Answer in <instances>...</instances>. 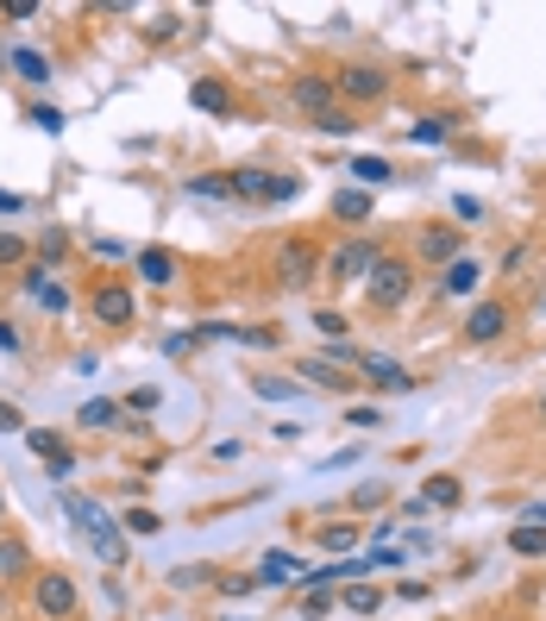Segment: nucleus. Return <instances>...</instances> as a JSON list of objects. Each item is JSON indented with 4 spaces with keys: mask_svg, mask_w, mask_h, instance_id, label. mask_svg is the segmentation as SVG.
Segmentation results:
<instances>
[{
    "mask_svg": "<svg viewBox=\"0 0 546 621\" xmlns=\"http://www.w3.org/2000/svg\"><path fill=\"white\" fill-rule=\"evenodd\" d=\"M63 515L82 527V540L95 546L101 565H126V527H119L95 496H76V490H70V496H63Z\"/></svg>",
    "mask_w": 546,
    "mask_h": 621,
    "instance_id": "1",
    "label": "nucleus"
},
{
    "mask_svg": "<svg viewBox=\"0 0 546 621\" xmlns=\"http://www.w3.org/2000/svg\"><path fill=\"white\" fill-rule=\"evenodd\" d=\"M365 290V308L371 314H402L414 295V264L409 257H377V271L358 283Z\"/></svg>",
    "mask_w": 546,
    "mask_h": 621,
    "instance_id": "2",
    "label": "nucleus"
},
{
    "mask_svg": "<svg viewBox=\"0 0 546 621\" xmlns=\"http://www.w3.org/2000/svg\"><path fill=\"white\" fill-rule=\"evenodd\" d=\"M377 257H384L377 239H339L333 252H321V276H327L333 290H351V283H365L377 271Z\"/></svg>",
    "mask_w": 546,
    "mask_h": 621,
    "instance_id": "3",
    "label": "nucleus"
},
{
    "mask_svg": "<svg viewBox=\"0 0 546 621\" xmlns=\"http://www.w3.org/2000/svg\"><path fill=\"white\" fill-rule=\"evenodd\" d=\"M32 609H39L44 621H76L82 615V583L70 578V571H32Z\"/></svg>",
    "mask_w": 546,
    "mask_h": 621,
    "instance_id": "4",
    "label": "nucleus"
},
{
    "mask_svg": "<svg viewBox=\"0 0 546 621\" xmlns=\"http://www.w3.org/2000/svg\"><path fill=\"white\" fill-rule=\"evenodd\" d=\"M314 276H321V245H314V239H276V252H271L276 290H302Z\"/></svg>",
    "mask_w": 546,
    "mask_h": 621,
    "instance_id": "5",
    "label": "nucleus"
},
{
    "mask_svg": "<svg viewBox=\"0 0 546 621\" xmlns=\"http://www.w3.org/2000/svg\"><path fill=\"white\" fill-rule=\"evenodd\" d=\"M414 264H433V271H447L452 257H465V227H452V220H421L409 239Z\"/></svg>",
    "mask_w": 546,
    "mask_h": 621,
    "instance_id": "6",
    "label": "nucleus"
},
{
    "mask_svg": "<svg viewBox=\"0 0 546 621\" xmlns=\"http://www.w3.org/2000/svg\"><path fill=\"white\" fill-rule=\"evenodd\" d=\"M333 95H339V107L351 101V114H358V107L390 95V70H377V63H339L333 70Z\"/></svg>",
    "mask_w": 546,
    "mask_h": 621,
    "instance_id": "7",
    "label": "nucleus"
},
{
    "mask_svg": "<svg viewBox=\"0 0 546 621\" xmlns=\"http://www.w3.org/2000/svg\"><path fill=\"white\" fill-rule=\"evenodd\" d=\"M88 314H95V327H114L119 333V327H133V320H138V295L107 276V283H95V295H88Z\"/></svg>",
    "mask_w": 546,
    "mask_h": 621,
    "instance_id": "8",
    "label": "nucleus"
},
{
    "mask_svg": "<svg viewBox=\"0 0 546 621\" xmlns=\"http://www.w3.org/2000/svg\"><path fill=\"white\" fill-rule=\"evenodd\" d=\"M358 383H371L377 396H409L414 377L409 365H396L390 351H358Z\"/></svg>",
    "mask_w": 546,
    "mask_h": 621,
    "instance_id": "9",
    "label": "nucleus"
},
{
    "mask_svg": "<svg viewBox=\"0 0 546 621\" xmlns=\"http://www.w3.org/2000/svg\"><path fill=\"white\" fill-rule=\"evenodd\" d=\"M25 446H32V459H39L51 477H76V452H70V440H63L57 428H25Z\"/></svg>",
    "mask_w": 546,
    "mask_h": 621,
    "instance_id": "10",
    "label": "nucleus"
},
{
    "mask_svg": "<svg viewBox=\"0 0 546 621\" xmlns=\"http://www.w3.org/2000/svg\"><path fill=\"white\" fill-rule=\"evenodd\" d=\"M508 327H515V308L490 295V302H477V308L465 314V346H496Z\"/></svg>",
    "mask_w": 546,
    "mask_h": 621,
    "instance_id": "11",
    "label": "nucleus"
},
{
    "mask_svg": "<svg viewBox=\"0 0 546 621\" xmlns=\"http://www.w3.org/2000/svg\"><path fill=\"white\" fill-rule=\"evenodd\" d=\"M20 290L32 295L44 314H70V290L57 283V271H51V264H25V271H20Z\"/></svg>",
    "mask_w": 546,
    "mask_h": 621,
    "instance_id": "12",
    "label": "nucleus"
},
{
    "mask_svg": "<svg viewBox=\"0 0 546 621\" xmlns=\"http://www.w3.org/2000/svg\"><path fill=\"white\" fill-rule=\"evenodd\" d=\"M477 283H484V264H477V257H452L447 271L433 276V290L447 295V302H471V295H477Z\"/></svg>",
    "mask_w": 546,
    "mask_h": 621,
    "instance_id": "13",
    "label": "nucleus"
},
{
    "mask_svg": "<svg viewBox=\"0 0 546 621\" xmlns=\"http://www.w3.org/2000/svg\"><path fill=\"white\" fill-rule=\"evenodd\" d=\"M290 101L302 107L308 119H321V114H333L339 107V95H333V76H295L290 82Z\"/></svg>",
    "mask_w": 546,
    "mask_h": 621,
    "instance_id": "14",
    "label": "nucleus"
},
{
    "mask_svg": "<svg viewBox=\"0 0 546 621\" xmlns=\"http://www.w3.org/2000/svg\"><path fill=\"white\" fill-rule=\"evenodd\" d=\"M295 377L314 383V389H327V396H351V389H358V370H339V365H327V358H302Z\"/></svg>",
    "mask_w": 546,
    "mask_h": 621,
    "instance_id": "15",
    "label": "nucleus"
},
{
    "mask_svg": "<svg viewBox=\"0 0 546 621\" xmlns=\"http://www.w3.org/2000/svg\"><path fill=\"white\" fill-rule=\"evenodd\" d=\"M314 546H321L327 559H351V552L365 546V527L358 522H321L314 527Z\"/></svg>",
    "mask_w": 546,
    "mask_h": 621,
    "instance_id": "16",
    "label": "nucleus"
},
{
    "mask_svg": "<svg viewBox=\"0 0 546 621\" xmlns=\"http://www.w3.org/2000/svg\"><path fill=\"white\" fill-rule=\"evenodd\" d=\"M133 271L145 276L151 290H170L176 276H182V264H176V252H170V245H145V252L133 257Z\"/></svg>",
    "mask_w": 546,
    "mask_h": 621,
    "instance_id": "17",
    "label": "nucleus"
},
{
    "mask_svg": "<svg viewBox=\"0 0 546 621\" xmlns=\"http://www.w3.org/2000/svg\"><path fill=\"white\" fill-rule=\"evenodd\" d=\"M302 571H308V565L295 559V552H264V559L252 565V578L264 583V590H283V583H302Z\"/></svg>",
    "mask_w": 546,
    "mask_h": 621,
    "instance_id": "18",
    "label": "nucleus"
},
{
    "mask_svg": "<svg viewBox=\"0 0 546 621\" xmlns=\"http://www.w3.org/2000/svg\"><path fill=\"white\" fill-rule=\"evenodd\" d=\"M32 546L20 540V534H0V583H32Z\"/></svg>",
    "mask_w": 546,
    "mask_h": 621,
    "instance_id": "19",
    "label": "nucleus"
},
{
    "mask_svg": "<svg viewBox=\"0 0 546 621\" xmlns=\"http://www.w3.org/2000/svg\"><path fill=\"white\" fill-rule=\"evenodd\" d=\"M271 176H276V170L239 164V170H227V189H233V201H264V194H271Z\"/></svg>",
    "mask_w": 546,
    "mask_h": 621,
    "instance_id": "20",
    "label": "nucleus"
},
{
    "mask_svg": "<svg viewBox=\"0 0 546 621\" xmlns=\"http://www.w3.org/2000/svg\"><path fill=\"white\" fill-rule=\"evenodd\" d=\"M503 540H508V552H515V559H546V527H540V522H527V515L508 527Z\"/></svg>",
    "mask_w": 546,
    "mask_h": 621,
    "instance_id": "21",
    "label": "nucleus"
},
{
    "mask_svg": "<svg viewBox=\"0 0 546 621\" xmlns=\"http://www.w3.org/2000/svg\"><path fill=\"white\" fill-rule=\"evenodd\" d=\"M189 101H196L201 114H233V95H227V82L220 76H196L189 82Z\"/></svg>",
    "mask_w": 546,
    "mask_h": 621,
    "instance_id": "22",
    "label": "nucleus"
},
{
    "mask_svg": "<svg viewBox=\"0 0 546 621\" xmlns=\"http://www.w3.org/2000/svg\"><path fill=\"white\" fill-rule=\"evenodd\" d=\"M421 503H428V508H459V503H465V484H459L452 471H433L428 484H421Z\"/></svg>",
    "mask_w": 546,
    "mask_h": 621,
    "instance_id": "23",
    "label": "nucleus"
},
{
    "mask_svg": "<svg viewBox=\"0 0 546 621\" xmlns=\"http://www.w3.org/2000/svg\"><path fill=\"white\" fill-rule=\"evenodd\" d=\"M126 414H119V402H107V396H95V402H82L76 408V428H88V433H114Z\"/></svg>",
    "mask_w": 546,
    "mask_h": 621,
    "instance_id": "24",
    "label": "nucleus"
},
{
    "mask_svg": "<svg viewBox=\"0 0 546 621\" xmlns=\"http://www.w3.org/2000/svg\"><path fill=\"white\" fill-rule=\"evenodd\" d=\"M351 189H384V182H396L390 157H351Z\"/></svg>",
    "mask_w": 546,
    "mask_h": 621,
    "instance_id": "25",
    "label": "nucleus"
},
{
    "mask_svg": "<svg viewBox=\"0 0 546 621\" xmlns=\"http://www.w3.org/2000/svg\"><path fill=\"white\" fill-rule=\"evenodd\" d=\"M447 138H452V114H428L409 126V145H421V151H440Z\"/></svg>",
    "mask_w": 546,
    "mask_h": 621,
    "instance_id": "26",
    "label": "nucleus"
},
{
    "mask_svg": "<svg viewBox=\"0 0 546 621\" xmlns=\"http://www.w3.org/2000/svg\"><path fill=\"white\" fill-rule=\"evenodd\" d=\"M339 609H351V615H377V609H384V590H377V583H346V590H339Z\"/></svg>",
    "mask_w": 546,
    "mask_h": 621,
    "instance_id": "27",
    "label": "nucleus"
},
{
    "mask_svg": "<svg viewBox=\"0 0 546 621\" xmlns=\"http://www.w3.org/2000/svg\"><path fill=\"white\" fill-rule=\"evenodd\" d=\"M7 63H13V70H20V82H32V88H44V82H51V57H44V51H7Z\"/></svg>",
    "mask_w": 546,
    "mask_h": 621,
    "instance_id": "28",
    "label": "nucleus"
},
{
    "mask_svg": "<svg viewBox=\"0 0 546 621\" xmlns=\"http://www.w3.org/2000/svg\"><path fill=\"white\" fill-rule=\"evenodd\" d=\"M333 220H371V189H339L333 194Z\"/></svg>",
    "mask_w": 546,
    "mask_h": 621,
    "instance_id": "29",
    "label": "nucleus"
},
{
    "mask_svg": "<svg viewBox=\"0 0 546 621\" xmlns=\"http://www.w3.org/2000/svg\"><path fill=\"white\" fill-rule=\"evenodd\" d=\"M252 396H264V402H302V383L295 377H252Z\"/></svg>",
    "mask_w": 546,
    "mask_h": 621,
    "instance_id": "30",
    "label": "nucleus"
},
{
    "mask_svg": "<svg viewBox=\"0 0 546 621\" xmlns=\"http://www.w3.org/2000/svg\"><path fill=\"white\" fill-rule=\"evenodd\" d=\"M314 133H321V138H351V133H358V114H351V107H333V114L314 119Z\"/></svg>",
    "mask_w": 546,
    "mask_h": 621,
    "instance_id": "31",
    "label": "nucleus"
},
{
    "mask_svg": "<svg viewBox=\"0 0 546 621\" xmlns=\"http://www.w3.org/2000/svg\"><path fill=\"white\" fill-rule=\"evenodd\" d=\"M182 189L196 194V201H233V189H227V176H189Z\"/></svg>",
    "mask_w": 546,
    "mask_h": 621,
    "instance_id": "32",
    "label": "nucleus"
},
{
    "mask_svg": "<svg viewBox=\"0 0 546 621\" xmlns=\"http://www.w3.org/2000/svg\"><path fill=\"white\" fill-rule=\"evenodd\" d=\"M295 194H302V176H283V170H276V176H271V194H264V201H271V208H290Z\"/></svg>",
    "mask_w": 546,
    "mask_h": 621,
    "instance_id": "33",
    "label": "nucleus"
},
{
    "mask_svg": "<svg viewBox=\"0 0 546 621\" xmlns=\"http://www.w3.org/2000/svg\"><path fill=\"white\" fill-rule=\"evenodd\" d=\"M119 527H126V534H145V540H151L157 527H164V515H157V508H126V522H119Z\"/></svg>",
    "mask_w": 546,
    "mask_h": 621,
    "instance_id": "34",
    "label": "nucleus"
},
{
    "mask_svg": "<svg viewBox=\"0 0 546 621\" xmlns=\"http://www.w3.org/2000/svg\"><path fill=\"white\" fill-rule=\"evenodd\" d=\"M339 602V590H302V621H321Z\"/></svg>",
    "mask_w": 546,
    "mask_h": 621,
    "instance_id": "35",
    "label": "nucleus"
},
{
    "mask_svg": "<svg viewBox=\"0 0 546 621\" xmlns=\"http://www.w3.org/2000/svg\"><path fill=\"white\" fill-rule=\"evenodd\" d=\"M119 414H133V421H138V414H157V389H151V383H138L133 396L119 402Z\"/></svg>",
    "mask_w": 546,
    "mask_h": 621,
    "instance_id": "36",
    "label": "nucleus"
},
{
    "mask_svg": "<svg viewBox=\"0 0 546 621\" xmlns=\"http://www.w3.org/2000/svg\"><path fill=\"white\" fill-rule=\"evenodd\" d=\"M214 578H220L214 565H182V571H170L176 590H196V583H214Z\"/></svg>",
    "mask_w": 546,
    "mask_h": 621,
    "instance_id": "37",
    "label": "nucleus"
},
{
    "mask_svg": "<svg viewBox=\"0 0 546 621\" xmlns=\"http://www.w3.org/2000/svg\"><path fill=\"white\" fill-rule=\"evenodd\" d=\"M314 327L327 333V339H351V320L339 308H321V314H314Z\"/></svg>",
    "mask_w": 546,
    "mask_h": 621,
    "instance_id": "38",
    "label": "nucleus"
},
{
    "mask_svg": "<svg viewBox=\"0 0 546 621\" xmlns=\"http://www.w3.org/2000/svg\"><path fill=\"white\" fill-rule=\"evenodd\" d=\"M220 590H227V597H258L264 583H258L252 571H233V578H220Z\"/></svg>",
    "mask_w": 546,
    "mask_h": 621,
    "instance_id": "39",
    "label": "nucleus"
},
{
    "mask_svg": "<svg viewBox=\"0 0 546 621\" xmlns=\"http://www.w3.org/2000/svg\"><path fill=\"white\" fill-rule=\"evenodd\" d=\"M25 119H32L39 133H63V107H25Z\"/></svg>",
    "mask_w": 546,
    "mask_h": 621,
    "instance_id": "40",
    "label": "nucleus"
},
{
    "mask_svg": "<svg viewBox=\"0 0 546 621\" xmlns=\"http://www.w3.org/2000/svg\"><path fill=\"white\" fill-rule=\"evenodd\" d=\"M377 503H390V490H384V484H365L358 496H351V515H365V508H377Z\"/></svg>",
    "mask_w": 546,
    "mask_h": 621,
    "instance_id": "41",
    "label": "nucleus"
},
{
    "mask_svg": "<svg viewBox=\"0 0 546 621\" xmlns=\"http://www.w3.org/2000/svg\"><path fill=\"white\" fill-rule=\"evenodd\" d=\"M196 346H201V339H196V327H189V333H170V339H164V358H189Z\"/></svg>",
    "mask_w": 546,
    "mask_h": 621,
    "instance_id": "42",
    "label": "nucleus"
},
{
    "mask_svg": "<svg viewBox=\"0 0 546 621\" xmlns=\"http://www.w3.org/2000/svg\"><path fill=\"white\" fill-rule=\"evenodd\" d=\"M0 264H25V239L0 227Z\"/></svg>",
    "mask_w": 546,
    "mask_h": 621,
    "instance_id": "43",
    "label": "nucleus"
},
{
    "mask_svg": "<svg viewBox=\"0 0 546 621\" xmlns=\"http://www.w3.org/2000/svg\"><path fill=\"white\" fill-rule=\"evenodd\" d=\"M346 421H351V428H384V408H377V402H358Z\"/></svg>",
    "mask_w": 546,
    "mask_h": 621,
    "instance_id": "44",
    "label": "nucleus"
},
{
    "mask_svg": "<svg viewBox=\"0 0 546 621\" xmlns=\"http://www.w3.org/2000/svg\"><path fill=\"white\" fill-rule=\"evenodd\" d=\"M63 245H70V239H63L57 227H51V233L39 239V257H51V264H57V257H63Z\"/></svg>",
    "mask_w": 546,
    "mask_h": 621,
    "instance_id": "45",
    "label": "nucleus"
},
{
    "mask_svg": "<svg viewBox=\"0 0 546 621\" xmlns=\"http://www.w3.org/2000/svg\"><path fill=\"white\" fill-rule=\"evenodd\" d=\"M452 214H459V220H484V201H477V194H459V201H452Z\"/></svg>",
    "mask_w": 546,
    "mask_h": 621,
    "instance_id": "46",
    "label": "nucleus"
},
{
    "mask_svg": "<svg viewBox=\"0 0 546 621\" xmlns=\"http://www.w3.org/2000/svg\"><path fill=\"white\" fill-rule=\"evenodd\" d=\"M0 433H25V414L13 402H0Z\"/></svg>",
    "mask_w": 546,
    "mask_h": 621,
    "instance_id": "47",
    "label": "nucleus"
},
{
    "mask_svg": "<svg viewBox=\"0 0 546 621\" xmlns=\"http://www.w3.org/2000/svg\"><path fill=\"white\" fill-rule=\"evenodd\" d=\"M0 13H7V20H39V0H7Z\"/></svg>",
    "mask_w": 546,
    "mask_h": 621,
    "instance_id": "48",
    "label": "nucleus"
},
{
    "mask_svg": "<svg viewBox=\"0 0 546 621\" xmlns=\"http://www.w3.org/2000/svg\"><path fill=\"white\" fill-rule=\"evenodd\" d=\"M145 39H176V13H157V20L145 25Z\"/></svg>",
    "mask_w": 546,
    "mask_h": 621,
    "instance_id": "49",
    "label": "nucleus"
},
{
    "mask_svg": "<svg viewBox=\"0 0 546 621\" xmlns=\"http://www.w3.org/2000/svg\"><path fill=\"white\" fill-rule=\"evenodd\" d=\"M396 597H402V602H428L433 583H396Z\"/></svg>",
    "mask_w": 546,
    "mask_h": 621,
    "instance_id": "50",
    "label": "nucleus"
},
{
    "mask_svg": "<svg viewBox=\"0 0 546 621\" xmlns=\"http://www.w3.org/2000/svg\"><path fill=\"white\" fill-rule=\"evenodd\" d=\"M0 351H25V339H20V327H13V320H0Z\"/></svg>",
    "mask_w": 546,
    "mask_h": 621,
    "instance_id": "51",
    "label": "nucleus"
},
{
    "mask_svg": "<svg viewBox=\"0 0 546 621\" xmlns=\"http://www.w3.org/2000/svg\"><path fill=\"white\" fill-rule=\"evenodd\" d=\"M88 252H95V257H126V245H119V239H95Z\"/></svg>",
    "mask_w": 546,
    "mask_h": 621,
    "instance_id": "52",
    "label": "nucleus"
},
{
    "mask_svg": "<svg viewBox=\"0 0 546 621\" xmlns=\"http://www.w3.org/2000/svg\"><path fill=\"white\" fill-rule=\"evenodd\" d=\"M0 214H25V194H13V189H0Z\"/></svg>",
    "mask_w": 546,
    "mask_h": 621,
    "instance_id": "53",
    "label": "nucleus"
},
{
    "mask_svg": "<svg viewBox=\"0 0 546 621\" xmlns=\"http://www.w3.org/2000/svg\"><path fill=\"white\" fill-rule=\"evenodd\" d=\"M527 522H540V527H546V503H534V508H527Z\"/></svg>",
    "mask_w": 546,
    "mask_h": 621,
    "instance_id": "54",
    "label": "nucleus"
},
{
    "mask_svg": "<svg viewBox=\"0 0 546 621\" xmlns=\"http://www.w3.org/2000/svg\"><path fill=\"white\" fill-rule=\"evenodd\" d=\"M540 421H546V396H540Z\"/></svg>",
    "mask_w": 546,
    "mask_h": 621,
    "instance_id": "55",
    "label": "nucleus"
},
{
    "mask_svg": "<svg viewBox=\"0 0 546 621\" xmlns=\"http://www.w3.org/2000/svg\"><path fill=\"white\" fill-rule=\"evenodd\" d=\"M540 314H546V295H540Z\"/></svg>",
    "mask_w": 546,
    "mask_h": 621,
    "instance_id": "56",
    "label": "nucleus"
},
{
    "mask_svg": "<svg viewBox=\"0 0 546 621\" xmlns=\"http://www.w3.org/2000/svg\"><path fill=\"white\" fill-rule=\"evenodd\" d=\"M233 621H245V615H233Z\"/></svg>",
    "mask_w": 546,
    "mask_h": 621,
    "instance_id": "57",
    "label": "nucleus"
}]
</instances>
